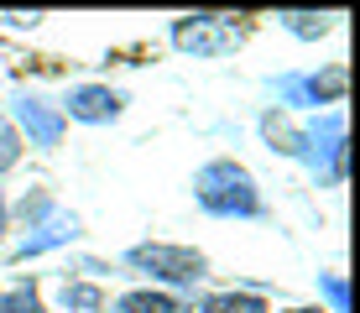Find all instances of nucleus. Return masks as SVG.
<instances>
[{"instance_id": "1", "label": "nucleus", "mask_w": 360, "mask_h": 313, "mask_svg": "<svg viewBox=\"0 0 360 313\" xmlns=\"http://www.w3.org/2000/svg\"><path fill=\"white\" fill-rule=\"evenodd\" d=\"M193 198L204 215L214 219H266V198H262V183L245 162L235 157H214L193 172Z\"/></svg>"}, {"instance_id": "2", "label": "nucleus", "mask_w": 360, "mask_h": 313, "mask_svg": "<svg viewBox=\"0 0 360 313\" xmlns=\"http://www.w3.org/2000/svg\"><path fill=\"white\" fill-rule=\"evenodd\" d=\"M126 267L146 272L152 282H162V293H167V287H193V282L209 277L204 250L178 245V241H146V245H131V250H126Z\"/></svg>"}, {"instance_id": "3", "label": "nucleus", "mask_w": 360, "mask_h": 313, "mask_svg": "<svg viewBox=\"0 0 360 313\" xmlns=\"http://www.w3.org/2000/svg\"><path fill=\"white\" fill-rule=\"evenodd\" d=\"M245 42V21L214 16V11H193V16L172 21V47L188 58H230Z\"/></svg>"}, {"instance_id": "4", "label": "nucleus", "mask_w": 360, "mask_h": 313, "mask_svg": "<svg viewBox=\"0 0 360 313\" xmlns=\"http://www.w3.org/2000/svg\"><path fill=\"white\" fill-rule=\"evenodd\" d=\"M11 125H16V136L27 146H37V152H58V141H63V131H68L63 110H58L53 99H42V94H16L11 99Z\"/></svg>"}, {"instance_id": "5", "label": "nucleus", "mask_w": 360, "mask_h": 313, "mask_svg": "<svg viewBox=\"0 0 360 313\" xmlns=\"http://www.w3.org/2000/svg\"><path fill=\"white\" fill-rule=\"evenodd\" d=\"M58 110H63V120H79V125H110L126 110V94L110 89V84H73L58 99Z\"/></svg>"}, {"instance_id": "6", "label": "nucleus", "mask_w": 360, "mask_h": 313, "mask_svg": "<svg viewBox=\"0 0 360 313\" xmlns=\"http://www.w3.org/2000/svg\"><path fill=\"white\" fill-rule=\"evenodd\" d=\"M68 241H79V215H68V209H53V215H47L42 224H32V230L21 235L16 261L42 256V250H58V245H68Z\"/></svg>"}, {"instance_id": "7", "label": "nucleus", "mask_w": 360, "mask_h": 313, "mask_svg": "<svg viewBox=\"0 0 360 313\" xmlns=\"http://www.w3.org/2000/svg\"><path fill=\"white\" fill-rule=\"evenodd\" d=\"M262 141L271 152H282V157H297V162L308 157V131L292 125V115H282V110H266L262 115Z\"/></svg>"}, {"instance_id": "8", "label": "nucleus", "mask_w": 360, "mask_h": 313, "mask_svg": "<svg viewBox=\"0 0 360 313\" xmlns=\"http://www.w3.org/2000/svg\"><path fill=\"white\" fill-rule=\"evenodd\" d=\"M58 313H110V298H105L99 282L68 277L63 287H58Z\"/></svg>"}, {"instance_id": "9", "label": "nucleus", "mask_w": 360, "mask_h": 313, "mask_svg": "<svg viewBox=\"0 0 360 313\" xmlns=\"http://www.w3.org/2000/svg\"><path fill=\"white\" fill-rule=\"evenodd\" d=\"M110 313H183V303L162 287H131V293H120Z\"/></svg>"}, {"instance_id": "10", "label": "nucleus", "mask_w": 360, "mask_h": 313, "mask_svg": "<svg viewBox=\"0 0 360 313\" xmlns=\"http://www.w3.org/2000/svg\"><path fill=\"white\" fill-rule=\"evenodd\" d=\"M198 313H271V303L262 293H235V287H225V293L198 298Z\"/></svg>"}, {"instance_id": "11", "label": "nucleus", "mask_w": 360, "mask_h": 313, "mask_svg": "<svg viewBox=\"0 0 360 313\" xmlns=\"http://www.w3.org/2000/svg\"><path fill=\"white\" fill-rule=\"evenodd\" d=\"M0 313H42V287L27 282H6L0 287Z\"/></svg>"}, {"instance_id": "12", "label": "nucleus", "mask_w": 360, "mask_h": 313, "mask_svg": "<svg viewBox=\"0 0 360 313\" xmlns=\"http://www.w3.org/2000/svg\"><path fill=\"white\" fill-rule=\"evenodd\" d=\"M277 21H282L292 37H303V42H314V37H329V27H334V16H314V11H282Z\"/></svg>"}, {"instance_id": "13", "label": "nucleus", "mask_w": 360, "mask_h": 313, "mask_svg": "<svg viewBox=\"0 0 360 313\" xmlns=\"http://www.w3.org/2000/svg\"><path fill=\"white\" fill-rule=\"evenodd\" d=\"M53 209H58V198L47 193V188H32V193H21V204L11 209V215H16V219L27 224V230H32V224H42L47 215H53Z\"/></svg>"}, {"instance_id": "14", "label": "nucleus", "mask_w": 360, "mask_h": 313, "mask_svg": "<svg viewBox=\"0 0 360 313\" xmlns=\"http://www.w3.org/2000/svg\"><path fill=\"white\" fill-rule=\"evenodd\" d=\"M21 152H27V141L16 136V125H11V115H0V178H6L11 167L21 162Z\"/></svg>"}, {"instance_id": "15", "label": "nucleus", "mask_w": 360, "mask_h": 313, "mask_svg": "<svg viewBox=\"0 0 360 313\" xmlns=\"http://www.w3.org/2000/svg\"><path fill=\"white\" fill-rule=\"evenodd\" d=\"M319 287H324V298H329V308H324V313H350V293H345V277L324 272V277H319Z\"/></svg>"}, {"instance_id": "16", "label": "nucleus", "mask_w": 360, "mask_h": 313, "mask_svg": "<svg viewBox=\"0 0 360 313\" xmlns=\"http://www.w3.org/2000/svg\"><path fill=\"white\" fill-rule=\"evenodd\" d=\"M0 27H11V32H32V27H42V11H0Z\"/></svg>"}, {"instance_id": "17", "label": "nucleus", "mask_w": 360, "mask_h": 313, "mask_svg": "<svg viewBox=\"0 0 360 313\" xmlns=\"http://www.w3.org/2000/svg\"><path fill=\"white\" fill-rule=\"evenodd\" d=\"M6 230H11V204H6V193H0V241H6Z\"/></svg>"}, {"instance_id": "18", "label": "nucleus", "mask_w": 360, "mask_h": 313, "mask_svg": "<svg viewBox=\"0 0 360 313\" xmlns=\"http://www.w3.org/2000/svg\"><path fill=\"white\" fill-rule=\"evenodd\" d=\"M282 313H324L319 303H297V308H282Z\"/></svg>"}]
</instances>
